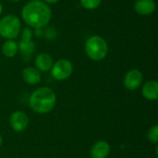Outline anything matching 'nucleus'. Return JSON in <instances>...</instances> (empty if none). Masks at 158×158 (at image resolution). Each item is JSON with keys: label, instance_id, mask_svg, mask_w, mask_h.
Instances as JSON below:
<instances>
[{"label": "nucleus", "instance_id": "nucleus-1", "mask_svg": "<svg viewBox=\"0 0 158 158\" xmlns=\"http://www.w3.org/2000/svg\"><path fill=\"white\" fill-rule=\"evenodd\" d=\"M21 17L28 26L34 29H42L49 23L52 17V10L45 2L31 0L22 7Z\"/></svg>", "mask_w": 158, "mask_h": 158}, {"label": "nucleus", "instance_id": "nucleus-2", "mask_svg": "<svg viewBox=\"0 0 158 158\" xmlns=\"http://www.w3.org/2000/svg\"><path fill=\"white\" fill-rule=\"evenodd\" d=\"M56 104V95L49 87H40L31 93L29 98L30 107L38 114L51 112Z\"/></svg>", "mask_w": 158, "mask_h": 158}, {"label": "nucleus", "instance_id": "nucleus-3", "mask_svg": "<svg viewBox=\"0 0 158 158\" xmlns=\"http://www.w3.org/2000/svg\"><path fill=\"white\" fill-rule=\"evenodd\" d=\"M86 55L94 61H102L108 54V44L100 35H94L88 38L84 44Z\"/></svg>", "mask_w": 158, "mask_h": 158}, {"label": "nucleus", "instance_id": "nucleus-4", "mask_svg": "<svg viewBox=\"0 0 158 158\" xmlns=\"http://www.w3.org/2000/svg\"><path fill=\"white\" fill-rule=\"evenodd\" d=\"M20 19L13 14L4 16L0 19V35L6 40H13L20 32Z\"/></svg>", "mask_w": 158, "mask_h": 158}, {"label": "nucleus", "instance_id": "nucleus-5", "mask_svg": "<svg viewBox=\"0 0 158 158\" xmlns=\"http://www.w3.org/2000/svg\"><path fill=\"white\" fill-rule=\"evenodd\" d=\"M51 75L56 81L69 79L73 72V65L68 59H58L51 68Z\"/></svg>", "mask_w": 158, "mask_h": 158}, {"label": "nucleus", "instance_id": "nucleus-6", "mask_svg": "<svg viewBox=\"0 0 158 158\" xmlns=\"http://www.w3.org/2000/svg\"><path fill=\"white\" fill-rule=\"evenodd\" d=\"M32 37V31L29 27L24 28L21 31V39L19 43H18L19 51H20L21 55L29 58L35 51V44L31 40Z\"/></svg>", "mask_w": 158, "mask_h": 158}, {"label": "nucleus", "instance_id": "nucleus-7", "mask_svg": "<svg viewBox=\"0 0 158 158\" xmlns=\"http://www.w3.org/2000/svg\"><path fill=\"white\" fill-rule=\"evenodd\" d=\"M9 125L14 131L22 132L29 125V118L21 110L14 111L9 117Z\"/></svg>", "mask_w": 158, "mask_h": 158}, {"label": "nucleus", "instance_id": "nucleus-8", "mask_svg": "<svg viewBox=\"0 0 158 158\" xmlns=\"http://www.w3.org/2000/svg\"><path fill=\"white\" fill-rule=\"evenodd\" d=\"M143 81V73L139 69H133L126 73V75L124 76L123 83L128 90L132 91L138 89L142 85Z\"/></svg>", "mask_w": 158, "mask_h": 158}, {"label": "nucleus", "instance_id": "nucleus-9", "mask_svg": "<svg viewBox=\"0 0 158 158\" xmlns=\"http://www.w3.org/2000/svg\"><path fill=\"white\" fill-rule=\"evenodd\" d=\"M111 151L109 143L106 141H98L94 143L91 148L90 154L92 158H107Z\"/></svg>", "mask_w": 158, "mask_h": 158}, {"label": "nucleus", "instance_id": "nucleus-10", "mask_svg": "<svg viewBox=\"0 0 158 158\" xmlns=\"http://www.w3.org/2000/svg\"><path fill=\"white\" fill-rule=\"evenodd\" d=\"M156 8L155 0H136L134 3V10L142 16L152 15Z\"/></svg>", "mask_w": 158, "mask_h": 158}, {"label": "nucleus", "instance_id": "nucleus-11", "mask_svg": "<svg viewBox=\"0 0 158 158\" xmlns=\"http://www.w3.org/2000/svg\"><path fill=\"white\" fill-rule=\"evenodd\" d=\"M142 94L149 101H156L158 98V81L156 80L146 81L142 88Z\"/></svg>", "mask_w": 158, "mask_h": 158}, {"label": "nucleus", "instance_id": "nucleus-12", "mask_svg": "<svg viewBox=\"0 0 158 158\" xmlns=\"http://www.w3.org/2000/svg\"><path fill=\"white\" fill-rule=\"evenodd\" d=\"M23 81L30 85H36L41 81V72L33 67H27L22 70Z\"/></svg>", "mask_w": 158, "mask_h": 158}, {"label": "nucleus", "instance_id": "nucleus-13", "mask_svg": "<svg viewBox=\"0 0 158 158\" xmlns=\"http://www.w3.org/2000/svg\"><path fill=\"white\" fill-rule=\"evenodd\" d=\"M53 58L47 53H41L35 58V66L36 69L41 72L49 71L53 66Z\"/></svg>", "mask_w": 158, "mask_h": 158}, {"label": "nucleus", "instance_id": "nucleus-14", "mask_svg": "<svg viewBox=\"0 0 158 158\" xmlns=\"http://www.w3.org/2000/svg\"><path fill=\"white\" fill-rule=\"evenodd\" d=\"M19 52L18 43L14 40H6L2 45V53L6 57H13Z\"/></svg>", "mask_w": 158, "mask_h": 158}, {"label": "nucleus", "instance_id": "nucleus-15", "mask_svg": "<svg viewBox=\"0 0 158 158\" xmlns=\"http://www.w3.org/2000/svg\"><path fill=\"white\" fill-rule=\"evenodd\" d=\"M102 0H81V6L88 10H94L101 5Z\"/></svg>", "mask_w": 158, "mask_h": 158}, {"label": "nucleus", "instance_id": "nucleus-16", "mask_svg": "<svg viewBox=\"0 0 158 158\" xmlns=\"http://www.w3.org/2000/svg\"><path fill=\"white\" fill-rule=\"evenodd\" d=\"M147 138L149 140V142H151L152 143L156 144L158 142V125H154L153 127H151L148 131L147 133Z\"/></svg>", "mask_w": 158, "mask_h": 158}, {"label": "nucleus", "instance_id": "nucleus-17", "mask_svg": "<svg viewBox=\"0 0 158 158\" xmlns=\"http://www.w3.org/2000/svg\"><path fill=\"white\" fill-rule=\"evenodd\" d=\"M34 33H35V35L36 36H41L42 35V33H43V31H42V29L41 28H38V29H35V31H34Z\"/></svg>", "mask_w": 158, "mask_h": 158}, {"label": "nucleus", "instance_id": "nucleus-18", "mask_svg": "<svg viewBox=\"0 0 158 158\" xmlns=\"http://www.w3.org/2000/svg\"><path fill=\"white\" fill-rule=\"evenodd\" d=\"M44 2H45L46 4H55V3H57L59 0H42Z\"/></svg>", "mask_w": 158, "mask_h": 158}, {"label": "nucleus", "instance_id": "nucleus-19", "mask_svg": "<svg viewBox=\"0 0 158 158\" xmlns=\"http://www.w3.org/2000/svg\"><path fill=\"white\" fill-rule=\"evenodd\" d=\"M2 12H3V6H2V4L0 3V15L2 14Z\"/></svg>", "mask_w": 158, "mask_h": 158}, {"label": "nucleus", "instance_id": "nucleus-20", "mask_svg": "<svg viewBox=\"0 0 158 158\" xmlns=\"http://www.w3.org/2000/svg\"><path fill=\"white\" fill-rule=\"evenodd\" d=\"M2 143H3V140H2V137L0 136V147H1V145H2Z\"/></svg>", "mask_w": 158, "mask_h": 158}, {"label": "nucleus", "instance_id": "nucleus-21", "mask_svg": "<svg viewBox=\"0 0 158 158\" xmlns=\"http://www.w3.org/2000/svg\"><path fill=\"white\" fill-rule=\"evenodd\" d=\"M9 1H11V2H19L20 0H9Z\"/></svg>", "mask_w": 158, "mask_h": 158}]
</instances>
